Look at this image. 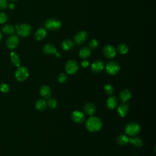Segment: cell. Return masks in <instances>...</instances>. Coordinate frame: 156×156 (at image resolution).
I'll return each mask as SVG.
<instances>
[{"mask_svg":"<svg viewBox=\"0 0 156 156\" xmlns=\"http://www.w3.org/2000/svg\"><path fill=\"white\" fill-rule=\"evenodd\" d=\"M85 127L87 129L91 132H97L101 129L102 122L99 117L91 116L86 121Z\"/></svg>","mask_w":156,"mask_h":156,"instance_id":"6da1fadb","label":"cell"},{"mask_svg":"<svg viewBox=\"0 0 156 156\" xmlns=\"http://www.w3.org/2000/svg\"><path fill=\"white\" fill-rule=\"evenodd\" d=\"M124 129L125 132L127 135L135 137L141 132V127L138 123L132 121L127 123Z\"/></svg>","mask_w":156,"mask_h":156,"instance_id":"7a4b0ae2","label":"cell"},{"mask_svg":"<svg viewBox=\"0 0 156 156\" xmlns=\"http://www.w3.org/2000/svg\"><path fill=\"white\" fill-rule=\"evenodd\" d=\"M61 22L58 19L54 18L48 19L45 23V28L50 31H57L61 29Z\"/></svg>","mask_w":156,"mask_h":156,"instance_id":"3957f363","label":"cell"},{"mask_svg":"<svg viewBox=\"0 0 156 156\" xmlns=\"http://www.w3.org/2000/svg\"><path fill=\"white\" fill-rule=\"evenodd\" d=\"M29 75L28 68L25 67H19L15 73V78L19 82L26 81Z\"/></svg>","mask_w":156,"mask_h":156,"instance_id":"277c9868","label":"cell"},{"mask_svg":"<svg viewBox=\"0 0 156 156\" xmlns=\"http://www.w3.org/2000/svg\"><path fill=\"white\" fill-rule=\"evenodd\" d=\"M17 33L18 35L22 37H26L29 36L32 32V28L28 24H22L20 25H16Z\"/></svg>","mask_w":156,"mask_h":156,"instance_id":"5b68a950","label":"cell"},{"mask_svg":"<svg viewBox=\"0 0 156 156\" xmlns=\"http://www.w3.org/2000/svg\"><path fill=\"white\" fill-rule=\"evenodd\" d=\"M106 72L110 75H115L120 70V65L116 61H110L105 66Z\"/></svg>","mask_w":156,"mask_h":156,"instance_id":"8992f818","label":"cell"},{"mask_svg":"<svg viewBox=\"0 0 156 156\" xmlns=\"http://www.w3.org/2000/svg\"><path fill=\"white\" fill-rule=\"evenodd\" d=\"M65 69L66 72L69 75L75 74L79 69V65L77 61L74 59L69 60L65 64Z\"/></svg>","mask_w":156,"mask_h":156,"instance_id":"52a82bcc","label":"cell"},{"mask_svg":"<svg viewBox=\"0 0 156 156\" xmlns=\"http://www.w3.org/2000/svg\"><path fill=\"white\" fill-rule=\"evenodd\" d=\"M102 53L104 56L107 59H113L116 55V48L111 45H106L104 47Z\"/></svg>","mask_w":156,"mask_h":156,"instance_id":"ba28073f","label":"cell"},{"mask_svg":"<svg viewBox=\"0 0 156 156\" xmlns=\"http://www.w3.org/2000/svg\"><path fill=\"white\" fill-rule=\"evenodd\" d=\"M20 43L19 38L16 35H11L6 40V47L9 50H14L17 48Z\"/></svg>","mask_w":156,"mask_h":156,"instance_id":"9c48e42d","label":"cell"},{"mask_svg":"<svg viewBox=\"0 0 156 156\" xmlns=\"http://www.w3.org/2000/svg\"><path fill=\"white\" fill-rule=\"evenodd\" d=\"M43 51L47 55L51 56V55H53V54H56L57 57H62L61 54L57 52V49H56V47L51 43L46 44L43 47Z\"/></svg>","mask_w":156,"mask_h":156,"instance_id":"30bf717a","label":"cell"},{"mask_svg":"<svg viewBox=\"0 0 156 156\" xmlns=\"http://www.w3.org/2000/svg\"><path fill=\"white\" fill-rule=\"evenodd\" d=\"M105 68V64L102 60L98 59L94 61L90 67L91 70L94 73H99Z\"/></svg>","mask_w":156,"mask_h":156,"instance_id":"8fae6325","label":"cell"},{"mask_svg":"<svg viewBox=\"0 0 156 156\" xmlns=\"http://www.w3.org/2000/svg\"><path fill=\"white\" fill-rule=\"evenodd\" d=\"M88 39V34L85 31H79L74 37V41L77 45H82L86 42Z\"/></svg>","mask_w":156,"mask_h":156,"instance_id":"7c38bea8","label":"cell"},{"mask_svg":"<svg viewBox=\"0 0 156 156\" xmlns=\"http://www.w3.org/2000/svg\"><path fill=\"white\" fill-rule=\"evenodd\" d=\"M71 119L76 123L81 124L84 121L85 117L82 112L75 110L71 113Z\"/></svg>","mask_w":156,"mask_h":156,"instance_id":"4fadbf2b","label":"cell"},{"mask_svg":"<svg viewBox=\"0 0 156 156\" xmlns=\"http://www.w3.org/2000/svg\"><path fill=\"white\" fill-rule=\"evenodd\" d=\"M129 110V105L126 102H123L118 106L117 108V112L121 117L126 116Z\"/></svg>","mask_w":156,"mask_h":156,"instance_id":"5bb4252c","label":"cell"},{"mask_svg":"<svg viewBox=\"0 0 156 156\" xmlns=\"http://www.w3.org/2000/svg\"><path fill=\"white\" fill-rule=\"evenodd\" d=\"M96 106L91 102L87 103L84 107V113L88 116H93L96 112Z\"/></svg>","mask_w":156,"mask_h":156,"instance_id":"9a60e30c","label":"cell"},{"mask_svg":"<svg viewBox=\"0 0 156 156\" xmlns=\"http://www.w3.org/2000/svg\"><path fill=\"white\" fill-rule=\"evenodd\" d=\"M40 94L43 98L45 99H48L51 96V94H52L51 90L48 85H44L42 86V87L40 88Z\"/></svg>","mask_w":156,"mask_h":156,"instance_id":"2e32d148","label":"cell"},{"mask_svg":"<svg viewBox=\"0 0 156 156\" xmlns=\"http://www.w3.org/2000/svg\"><path fill=\"white\" fill-rule=\"evenodd\" d=\"M118 99L115 96L110 95L106 101V106L107 108L110 110H113L117 107L118 105Z\"/></svg>","mask_w":156,"mask_h":156,"instance_id":"e0dca14e","label":"cell"},{"mask_svg":"<svg viewBox=\"0 0 156 156\" xmlns=\"http://www.w3.org/2000/svg\"><path fill=\"white\" fill-rule=\"evenodd\" d=\"M131 98L132 93L128 89H124L121 90L119 94V98L123 102H127Z\"/></svg>","mask_w":156,"mask_h":156,"instance_id":"ac0fdd59","label":"cell"},{"mask_svg":"<svg viewBox=\"0 0 156 156\" xmlns=\"http://www.w3.org/2000/svg\"><path fill=\"white\" fill-rule=\"evenodd\" d=\"M129 143H130L133 147L136 148H141L144 145V143L142 139L138 137H133L132 138H129Z\"/></svg>","mask_w":156,"mask_h":156,"instance_id":"d6986e66","label":"cell"},{"mask_svg":"<svg viewBox=\"0 0 156 156\" xmlns=\"http://www.w3.org/2000/svg\"><path fill=\"white\" fill-rule=\"evenodd\" d=\"M61 46L63 50L67 51L73 50L75 47V45L71 40L67 39L62 42Z\"/></svg>","mask_w":156,"mask_h":156,"instance_id":"ffe728a7","label":"cell"},{"mask_svg":"<svg viewBox=\"0 0 156 156\" xmlns=\"http://www.w3.org/2000/svg\"><path fill=\"white\" fill-rule=\"evenodd\" d=\"M47 35V32L46 29L43 28H39L34 34V38L37 41H41L43 40Z\"/></svg>","mask_w":156,"mask_h":156,"instance_id":"44dd1931","label":"cell"},{"mask_svg":"<svg viewBox=\"0 0 156 156\" xmlns=\"http://www.w3.org/2000/svg\"><path fill=\"white\" fill-rule=\"evenodd\" d=\"M92 54L91 49L88 47H82L79 53V57L82 59H88Z\"/></svg>","mask_w":156,"mask_h":156,"instance_id":"7402d4cb","label":"cell"},{"mask_svg":"<svg viewBox=\"0 0 156 156\" xmlns=\"http://www.w3.org/2000/svg\"><path fill=\"white\" fill-rule=\"evenodd\" d=\"M129 138L126 135L120 134L116 138V142L120 146H125L129 143Z\"/></svg>","mask_w":156,"mask_h":156,"instance_id":"603a6c76","label":"cell"},{"mask_svg":"<svg viewBox=\"0 0 156 156\" xmlns=\"http://www.w3.org/2000/svg\"><path fill=\"white\" fill-rule=\"evenodd\" d=\"M47 107V102L44 99H40L36 101V108L37 109V110L42 112V111H44L45 110H46Z\"/></svg>","mask_w":156,"mask_h":156,"instance_id":"cb8c5ba5","label":"cell"},{"mask_svg":"<svg viewBox=\"0 0 156 156\" xmlns=\"http://www.w3.org/2000/svg\"><path fill=\"white\" fill-rule=\"evenodd\" d=\"M2 30L3 32L7 35H13L16 32L14 26H13L11 24H6L4 25L2 28Z\"/></svg>","mask_w":156,"mask_h":156,"instance_id":"d4e9b609","label":"cell"},{"mask_svg":"<svg viewBox=\"0 0 156 156\" xmlns=\"http://www.w3.org/2000/svg\"><path fill=\"white\" fill-rule=\"evenodd\" d=\"M116 52L119 53L121 54H126L129 51V47L127 44L122 43H120L116 47Z\"/></svg>","mask_w":156,"mask_h":156,"instance_id":"484cf974","label":"cell"},{"mask_svg":"<svg viewBox=\"0 0 156 156\" xmlns=\"http://www.w3.org/2000/svg\"><path fill=\"white\" fill-rule=\"evenodd\" d=\"M11 61H12V64L15 66H16L17 67H20V64H21L20 59L19 56L16 52H12L11 53Z\"/></svg>","mask_w":156,"mask_h":156,"instance_id":"4316f807","label":"cell"},{"mask_svg":"<svg viewBox=\"0 0 156 156\" xmlns=\"http://www.w3.org/2000/svg\"><path fill=\"white\" fill-rule=\"evenodd\" d=\"M104 91L106 93V94L110 96V95H113V93H114L115 88H114V87L112 84H107L104 86Z\"/></svg>","mask_w":156,"mask_h":156,"instance_id":"83f0119b","label":"cell"},{"mask_svg":"<svg viewBox=\"0 0 156 156\" xmlns=\"http://www.w3.org/2000/svg\"><path fill=\"white\" fill-rule=\"evenodd\" d=\"M47 106H48L50 109H55L57 107V101L55 98H50L48 99V101L47 102Z\"/></svg>","mask_w":156,"mask_h":156,"instance_id":"f1b7e54d","label":"cell"},{"mask_svg":"<svg viewBox=\"0 0 156 156\" xmlns=\"http://www.w3.org/2000/svg\"><path fill=\"white\" fill-rule=\"evenodd\" d=\"M68 76L67 74L62 73L61 74H59L57 76V81L61 83V84H64L65 83L67 80H68Z\"/></svg>","mask_w":156,"mask_h":156,"instance_id":"f546056e","label":"cell"},{"mask_svg":"<svg viewBox=\"0 0 156 156\" xmlns=\"http://www.w3.org/2000/svg\"><path fill=\"white\" fill-rule=\"evenodd\" d=\"M88 46L91 50H95L98 47L99 42L96 39H92L88 43Z\"/></svg>","mask_w":156,"mask_h":156,"instance_id":"4dcf8cb0","label":"cell"},{"mask_svg":"<svg viewBox=\"0 0 156 156\" xmlns=\"http://www.w3.org/2000/svg\"><path fill=\"white\" fill-rule=\"evenodd\" d=\"M8 0H0V11L4 10L8 7Z\"/></svg>","mask_w":156,"mask_h":156,"instance_id":"1f68e13d","label":"cell"},{"mask_svg":"<svg viewBox=\"0 0 156 156\" xmlns=\"http://www.w3.org/2000/svg\"><path fill=\"white\" fill-rule=\"evenodd\" d=\"M0 90H1L2 92L6 93L9 92L10 90V87L9 85L6 84H3L2 85H0Z\"/></svg>","mask_w":156,"mask_h":156,"instance_id":"d6a6232c","label":"cell"},{"mask_svg":"<svg viewBox=\"0 0 156 156\" xmlns=\"http://www.w3.org/2000/svg\"><path fill=\"white\" fill-rule=\"evenodd\" d=\"M8 16L5 12H0V24H3L8 20Z\"/></svg>","mask_w":156,"mask_h":156,"instance_id":"836d02e7","label":"cell"},{"mask_svg":"<svg viewBox=\"0 0 156 156\" xmlns=\"http://www.w3.org/2000/svg\"><path fill=\"white\" fill-rule=\"evenodd\" d=\"M81 66L83 68H87L89 66V62L87 60H84L81 62Z\"/></svg>","mask_w":156,"mask_h":156,"instance_id":"e575fe53","label":"cell"},{"mask_svg":"<svg viewBox=\"0 0 156 156\" xmlns=\"http://www.w3.org/2000/svg\"><path fill=\"white\" fill-rule=\"evenodd\" d=\"M8 8H9V9L13 10V9H14L16 8V6H15L14 4L11 3V4H9V5H8Z\"/></svg>","mask_w":156,"mask_h":156,"instance_id":"d590c367","label":"cell"},{"mask_svg":"<svg viewBox=\"0 0 156 156\" xmlns=\"http://www.w3.org/2000/svg\"><path fill=\"white\" fill-rule=\"evenodd\" d=\"M2 37H3L2 33L1 31H0V42H1V40H2Z\"/></svg>","mask_w":156,"mask_h":156,"instance_id":"8d00e7d4","label":"cell"},{"mask_svg":"<svg viewBox=\"0 0 156 156\" xmlns=\"http://www.w3.org/2000/svg\"><path fill=\"white\" fill-rule=\"evenodd\" d=\"M10 1H11L12 2H16L18 1V0H10Z\"/></svg>","mask_w":156,"mask_h":156,"instance_id":"74e56055","label":"cell"},{"mask_svg":"<svg viewBox=\"0 0 156 156\" xmlns=\"http://www.w3.org/2000/svg\"><path fill=\"white\" fill-rule=\"evenodd\" d=\"M135 156H136V155H135Z\"/></svg>","mask_w":156,"mask_h":156,"instance_id":"f35d334b","label":"cell"}]
</instances>
